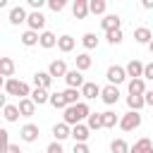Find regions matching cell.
<instances>
[{
    "label": "cell",
    "mask_w": 153,
    "mask_h": 153,
    "mask_svg": "<svg viewBox=\"0 0 153 153\" xmlns=\"http://www.w3.org/2000/svg\"><path fill=\"white\" fill-rule=\"evenodd\" d=\"M88 115H91L88 105H86V103H76V105L65 108L62 122H65V124H69V127H76V124H81V120H88Z\"/></svg>",
    "instance_id": "1"
},
{
    "label": "cell",
    "mask_w": 153,
    "mask_h": 153,
    "mask_svg": "<svg viewBox=\"0 0 153 153\" xmlns=\"http://www.w3.org/2000/svg\"><path fill=\"white\" fill-rule=\"evenodd\" d=\"M5 93H7V96H19V100H22V98H31L29 84H24V81H19V79H5Z\"/></svg>",
    "instance_id": "2"
},
{
    "label": "cell",
    "mask_w": 153,
    "mask_h": 153,
    "mask_svg": "<svg viewBox=\"0 0 153 153\" xmlns=\"http://www.w3.org/2000/svg\"><path fill=\"white\" fill-rule=\"evenodd\" d=\"M141 127V115L139 112H127V115H122L120 117V129L122 131H134V129H139Z\"/></svg>",
    "instance_id": "3"
},
{
    "label": "cell",
    "mask_w": 153,
    "mask_h": 153,
    "mask_svg": "<svg viewBox=\"0 0 153 153\" xmlns=\"http://www.w3.org/2000/svg\"><path fill=\"white\" fill-rule=\"evenodd\" d=\"M105 79H108L112 86H117V84H122V81L127 79V69H124V67H120V65H112V67H108Z\"/></svg>",
    "instance_id": "4"
},
{
    "label": "cell",
    "mask_w": 153,
    "mask_h": 153,
    "mask_svg": "<svg viewBox=\"0 0 153 153\" xmlns=\"http://www.w3.org/2000/svg\"><path fill=\"white\" fill-rule=\"evenodd\" d=\"M65 81H67V88H79V91H81V86L86 84V81H84V74H81V72H79L76 67L67 72V76H65Z\"/></svg>",
    "instance_id": "5"
},
{
    "label": "cell",
    "mask_w": 153,
    "mask_h": 153,
    "mask_svg": "<svg viewBox=\"0 0 153 153\" xmlns=\"http://www.w3.org/2000/svg\"><path fill=\"white\" fill-rule=\"evenodd\" d=\"M19 136H22V141L33 143V141H38L41 131H38V127H36V124H24V127L19 129Z\"/></svg>",
    "instance_id": "6"
},
{
    "label": "cell",
    "mask_w": 153,
    "mask_h": 153,
    "mask_svg": "<svg viewBox=\"0 0 153 153\" xmlns=\"http://www.w3.org/2000/svg\"><path fill=\"white\" fill-rule=\"evenodd\" d=\"M124 69H127V76H131V79H143V69H146V65L139 62V60H129Z\"/></svg>",
    "instance_id": "7"
},
{
    "label": "cell",
    "mask_w": 153,
    "mask_h": 153,
    "mask_svg": "<svg viewBox=\"0 0 153 153\" xmlns=\"http://www.w3.org/2000/svg\"><path fill=\"white\" fill-rule=\"evenodd\" d=\"M100 98H103V103H105V105H115V103L120 100V91H117V86L108 84V86L100 91Z\"/></svg>",
    "instance_id": "8"
},
{
    "label": "cell",
    "mask_w": 153,
    "mask_h": 153,
    "mask_svg": "<svg viewBox=\"0 0 153 153\" xmlns=\"http://www.w3.org/2000/svg\"><path fill=\"white\" fill-rule=\"evenodd\" d=\"M67 72H69V69H67L65 60H53V62H50V67H48V74H50L53 79H55V76H62V79H65V76H67Z\"/></svg>",
    "instance_id": "9"
},
{
    "label": "cell",
    "mask_w": 153,
    "mask_h": 153,
    "mask_svg": "<svg viewBox=\"0 0 153 153\" xmlns=\"http://www.w3.org/2000/svg\"><path fill=\"white\" fill-rule=\"evenodd\" d=\"M100 86L98 84H93V81H86L84 86H81V98H86V100H93V98H98L100 96Z\"/></svg>",
    "instance_id": "10"
},
{
    "label": "cell",
    "mask_w": 153,
    "mask_h": 153,
    "mask_svg": "<svg viewBox=\"0 0 153 153\" xmlns=\"http://www.w3.org/2000/svg\"><path fill=\"white\" fill-rule=\"evenodd\" d=\"M88 136H91V129H88L86 124H76V127H72V139H74V143H86Z\"/></svg>",
    "instance_id": "11"
},
{
    "label": "cell",
    "mask_w": 153,
    "mask_h": 153,
    "mask_svg": "<svg viewBox=\"0 0 153 153\" xmlns=\"http://www.w3.org/2000/svg\"><path fill=\"white\" fill-rule=\"evenodd\" d=\"M26 24H29V29H31V31H41V29L45 26V17H43L41 12H31V14H29V19H26Z\"/></svg>",
    "instance_id": "12"
},
{
    "label": "cell",
    "mask_w": 153,
    "mask_h": 153,
    "mask_svg": "<svg viewBox=\"0 0 153 153\" xmlns=\"http://www.w3.org/2000/svg\"><path fill=\"white\" fill-rule=\"evenodd\" d=\"M33 84H36V88H50L53 86V76L48 74V72H36L33 74Z\"/></svg>",
    "instance_id": "13"
},
{
    "label": "cell",
    "mask_w": 153,
    "mask_h": 153,
    "mask_svg": "<svg viewBox=\"0 0 153 153\" xmlns=\"http://www.w3.org/2000/svg\"><path fill=\"white\" fill-rule=\"evenodd\" d=\"M129 153H153V141H151L148 136H143V139H139V141L131 146Z\"/></svg>",
    "instance_id": "14"
},
{
    "label": "cell",
    "mask_w": 153,
    "mask_h": 153,
    "mask_svg": "<svg viewBox=\"0 0 153 153\" xmlns=\"http://www.w3.org/2000/svg\"><path fill=\"white\" fill-rule=\"evenodd\" d=\"M72 12H74V17H76V19H86V14L91 12V10H88V0H74Z\"/></svg>",
    "instance_id": "15"
},
{
    "label": "cell",
    "mask_w": 153,
    "mask_h": 153,
    "mask_svg": "<svg viewBox=\"0 0 153 153\" xmlns=\"http://www.w3.org/2000/svg\"><path fill=\"white\" fill-rule=\"evenodd\" d=\"M29 19V14H26V10L22 7V5H17V7H12L10 10V22L17 26V24H22V22H26Z\"/></svg>",
    "instance_id": "16"
},
{
    "label": "cell",
    "mask_w": 153,
    "mask_h": 153,
    "mask_svg": "<svg viewBox=\"0 0 153 153\" xmlns=\"http://www.w3.org/2000/svg\"><path fill=\"white\" fill-rule=\"evenodd\" d=\"M100 26H103L105 33H108V31H115V29H120V17H117V14H105V17L100 19Z\"/></svg>",
    "instance_id": "17"
},
{
    "label": "cell",
    "mask_w": 153,
    "mask_h": 153,
    "mask_svg": "<svg viewBox=\"0 0 153 153\" xmlns=\"http://www.w3.org/2000/svg\"><path fill=\"white\" fill-rule=\"evenodd\" d=\"M146 79H131L129 81V96H146Z\"/></svg>",
    "instance_id": "18"
},
{
    "label": "cell",
    "mask_w": 153,
    "mask_h": 153,
    "mask_svg": "<svg viewBox=\"0 0 153 153\" xmlns=\"http://www.w3.org/2000/svg\"><path fill=\"white\" fill-rule=\"evenodd\" d=\"M134 41L136 43H151L153 41V33H151V29H146V26H139V29H134Z\"/></svg>",
    "instance_id": "19"
},
{
    "label": "cell",
    "mask_w": 153,
    "mask_h": 153,
    "mask_svg": "<svg viewBox=\"0 0 153 153\" xmlns=\"http://www.w3.org/2000/svg\"><path fill=\"white\" fill-rule=\"evenodd\" d=\"M17 108H19V112H22V117H31V115L36 112V103H33L31 98H22Z\"/></svg>",
    "instance_id": "20"
},
{
    "label": "cell",
    "mask_w": 153,
    "mask_h": 153,
    "mask_svg": "<svg viewBox=\"0 0 153 153\" xmlns=\"http://www.w3.org/2000/svg\"><path fill=\"white\" fill-rule=\"evenodd\" d=\"M38 45L45 48V50H48V48H55V45H57V36H55L53 31H41V43H38Z\"/></svg>",
    "instance_id": "21"
},
{
    "label": "cell",
    "mask_w": 153,
    "mask_h": 153,
    "mask_svg": "<svg viewBox=\"0 0 153 153\" xmlns=\"http://www.w3.org/2000/svg\"><path fill=\"white\" fill-rule=\"evenodd\" d=\"M53 136H55V141H62V139L72 136V129H69V124H65V122L55 124V127H53Z\"/></svg>",
    "instance_id": "22"
},
{
    "label": "cell",
    "mask_w": 153,
    "mask_h": 153,
    "mask_svg": "<svg viewBox=\"0 0 153 153\" xmlns=\"http://www.w3.org/2000/svg\"><path fill=\"white\" fill-rule=\"evenodd\" d=\"M22 43H24L26 48H31V45L41 43V33H38V31H31V29L24 31V33H22Z\"/></svg>",
    "instance_id": "23"
},
{
    "label": "cell",
    "mask_w": 153,
    "mask_h": 153,
    "mask_svg": "<svg viewBox=\"0 0 153 153\" xmlns=\"http://www.w3.org/2000/svg\"><path fill=\"white\" fill-rule=\"evenodd\" d=\"M0 72H2V76L12 79V74H14V60L12 57H0Z\"/></svg>",
    "instance_id": "24"
},
{
    "label": "cell",
    "mask_w": 153,
    "mask_h": 153,
    "mask_svg": "<svg viewBox=\"0 0 153 153\" xmlns=\"http://www.w3.org/2000/svg\"><path fill=\"white\" fill-rule=\"evenodd\" d=\"M31 100H33L36 105H43V103H50V93H48L45 88H33V91H31Z\"/></svg>",
    "instance_id": "25"
},
{
    "label": "cell",
    "mask_w": 153,
    "mask_h": 153,
    "mask_svg": "<svg viewBox=\"0 0 153 153\" xmlns=\"http://www.w3.org/2000/svg\"><path fill=\"white\" fill-rule=\"evenodd\" d=\"M57 48H60L62 53H72V50H74V38H72L69 33L60 36V38H57Z\"/></svg>",
    "instance_id": "26"
},
{
    "label": "cell",
    "mask_w": 153,
    "mask_h": 153,
    "mask_svg": "<svg viewBox=\"0 0 153 153\" xmlns=\"http://www.w3.org/2000/svg\"><path fill=\"white\" fill-rule=\"evenodd\" d=\"M74 62H76V69H79V72H86V69H91V65H93V62H91V55H88V53H79Z\"/></svg>",
    "instance_id": "27"
},
{
    "label": "cell",
    "mask_w": 153,
    "mask_h": 153,
    "mask_svg": "<svg viewBox=\"0 0 153 153\" xmlns=\"http://www.w3.org/2000/svg\"><path fill=\"white\" fill-rule=\"evenodd\" d=\"M127 105H129L131 112H139V110L146 105V98H143V96H127Z\"/></svg>",
    "instance_id": "28"
},
{
    "label": "cell",
    "mask_w": 153,
    "mask_h": 153,
    "mask_svg": "<svg viewBox=\"0 0 153 153\" xmlns=\"http://www.w3.org/2000/svg\"><path fill=\"white\" fill-rule=\"evenodd\" d=\"M2 115H5V120H7V122H17V120L22 117L19 108H17V105H10V103H7L5 108H2Z\"/></svg>",
    "instance_id": "29"
},
{
    "label": "cell",
    "mask_w": 153,
    "mask_h": 153,
    "mask_svg": "<svg viewBox=\"0 0 153 153\" xmlns=\"http://www.w3.org/2000/svg\"><path fill=\"white\" fill-rule=\"evenodd\" d=\"M86 127L88 129H103V112H91L88 115V120H86Z\"/></svg>",
    "instance_id": "30"
},
{
    "label": "cell",
    "mask_w": 153,
    "mask_h": 153,
    "mask_svg": "<svg viewBox=\"0 0 153 153\" xmlns=\"http://www.w3.org/2000/svg\"><path fill=\"white\" fill-rule=\"evenodd\" d=\"M115 124H120V117H117L112 110H105V112H103V129H112Z\"/></svg>",
    "instance_id": "31"
},
{
    "label": "cell",
    "mask_w": 153,
    "mask_h": 153,
    "mask_svg": "<svg viewBox=\"0 0 153 153\" xmlns=\"http://www.w3.org/2000/svg\"><path fill=\"white\" fill-rule=\"evenodd\" d=\"M62 93H65L67 105H76V103H81V100H79V96H81V91H79V88H65Z\"/></svg>",
    "instance_id": "32"
},
{
    "label": "cell",
    "mask_w": 153,
    "mask_h": 153,
    "mask_svg": "<svg viewBox=\"0 0 153 153\" xmlns=\"http://www.w3.org/2000/svg\"><path fill=\"white\" fill-rule=\"evenodd\" d=\"M50 105H53L55 110H65V108H69L67 100H65V93H50Z\"/></svg>",
    "instance_id": "33"
},
{
    "label": "cell",
    "mask_w": 153,
    "mask_h": 153,
    "mask_svg": "<svg viewBox=\"0 0 153 153\" xmlns=\"http://www.w3.org/2000/svg\"><path fill=\"white\" fill-rule=\"evenodd\" d=\"M110 151H112V153H129L131 148H129V143H127L124 139H115V141L110 143Z\"/></svg>",
    "instance_id": "34"
},
{
    "label": "cell",
    "mask_w": 153,
    "mask_h": 153,
    "mask_svg": "<svg viewBox=\"0 0 153 153\" xmlns=\"http://www.w3.org/2000/svg\"><path fill=\"white\" fill-rule=\"evenodd\" d=\"M105 0H88V10L91 14H105Z\"/></svg>",
    "instance_id": "35"
},
{
    "label": "cell",
    "mask_w": 153,
    "mask_h": 153,
    "mask_svg": "<svg viewBox=\"0 0 153 153\" xmlns=\"http://www.w3.org/2000/svg\"><path fill=\"white\" fill-rule=\"evenodd\" d=\"M105 38H108V43H110V45H117V43H122L124 33H122V29H115V31H108V33H105Z\"/></svg>",
    "instance_id": "36"
},
{
    "label": "cell",
    "mask_w": 153,
    "mask_h": 153,
    "mask_svg": "<svg viewBox=\"0 0 153 153\" xmlns=\"http://www.w3.org/2000/svg\"><path fill=\"white\" fill-rule=\"evenodd\" d=\"M81 43H84V48H86V50H93V48L98 45V38H96V33H91V31H88V33H84V36H81Z\"/></svg>",
    "instance_id": "37"
},
{
    "label": "cell",
    "mask_w": 153,
    "mask_h": 153,
    "mask_svg": "<svg viewBox=\"0 0 153 153\" xmlns=\"http://www.w3.org/2000/svg\"><path fill=\"white\" fill-rule=\"evenodd\" d=\"M48 7L53 12H62L65 10V0H48Z\"/></svg>",
    "instance_id": "38"
},
{
    "label": "cell",
    "mask_w": 153,
    "mask_h": 153,
    "mask_svg": "<svg viewBox=\"0 0 153 153\" xmlns=\"http://www.w3.org/2000/svg\"><path fill=\"white\" fill-rule=\"evenodd\" d=\"M0 141H2V151H7V146H10V134H7V129H0Z\"/></svg>",
    "instance_id": "39"
},
{
    "label": "cell",
    "mask_w": 153,
    "mask_h": 153,
    "mask_svg": "<svg viewBox=\"0 0 153 153\" xmlns=\"http://www.w3.org/2000/svg\"><path fill=\"white\" fill-rule=\"evenodd\" d=\"M72 153H91V148H88L86 143H74V148H72Z\"/></svg>",
    "instance_id": "40"
},
{
    "label": "cell",
    "mask_w": 153,
    "mask_h": 153,
    "mask_svg": "<svg viewBox=\"0 0 153 153\" xmlns=\"http://www.w3.org/2000/svg\"><path fill=\"white\" fill-rule=\"evenodd\" d=\"M45 153H65V151H62V146H60V141H53V143L48 146V151H45Z\"/></svg>",
    "instance_id": "41"
},
{
    "label": "cell",
    "mask_w": 153,
    "mask_h": 153,
    "mask_svg": "<svg viewBox=\"0 0 153 153\" xmlns=\"http://www.w3.org/2000/svg\"><path fill=\"white\" fill-rule=\"evenodd\" d=\"M143 79H151V81H153V62L146 65V69H143Z\"/></svg>",
    "instance_id": "42"
},
{
    "label": "cell",
    "mask_w": 153,
    "mask_h": 153,
    "mask_svg": "<svg viewBox=\"0 0 153 153\" xmlns=\"http://www.w3.org/2000/svg\"><path fill=\"white\" fill-rule=\"evenodd\" d=\"M29 5L33 7V12H41V7H43V0H29Z\"/></svg>",
    "instance_id": "43"
},
{
    "label": "cell",
    "mask_w": 153,
    "mask_h": 153,
    "mask_svg": "<svg viewBox=\"0 0 153 153\" xmlns=\"http://www.w3.org/2000/svg\"><path fill=\"white\" fill-rule=\"evenodd\" d=\"M5 153H22V148H19V146H17V143H10V146H7V151H5Z\"/></svg>",
    "instance_id": "44"
},
{
    "label": "cell",
    "mask_w": 153,
    "mask_h": 153,
    "mask_svg": "<svg viewBox=\"0 0 153 153\" xmlns=\"http://www.w3.org/2000/svg\"><path fill=\"white\" fill-rule=\"evenodd\" d=\"M143 98H146V105H153V91H146Z\"/></svg>",
    "instance_id": "45"
},
{
    "label": "cell",
    "mask_w": 153,
    "mask_h": 153,
    "mask_svg": "<svg viewBox=\"0 0 153 153\" xmlns=\"http://www.w3.org/2000/svg\"><path fill=\"white\" fill-rule=\"evenodd\" d=\"M143 7L146 10H153V0H143Z\"/></svg>",
    "instance_id": "46"
},
{
    "label": "cell",
    "mask_w": 153,
    "mask_h": 153,
    "mask_svg": "<svg viewBox=\"0 0 153 153\" xmlns=\"http://www.w3.org/2000/svg\"><path fill=\"white\" fill-rule=\"evenodd\" d=\"M148 50H151V55H153V41H151V43H148Z\"/></svg>",
    "instance_id": "47"
}]
</instances>
